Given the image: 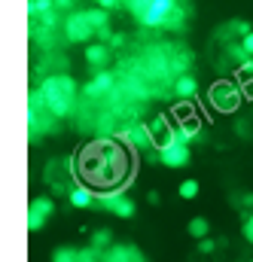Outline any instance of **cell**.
<instances>
[{
	"mask_svg": "<svg viewBox=\"0 0 253 262\" xmlns=\"http://www.w3.org/2000/svg\"><path fill=\"white\" fill-rule=\"evenodd\" d=\"M198 134H201V125H198V122H183V125L171 128V137H177V140H183V143H192Z\"/></svg>",
	"mask_w": 253,
	"mask_h": 262,
	"instance_id": "5bb4252c",
	"label": "cell"
},
{
	"mask_svg": "<svg viewBox=\"0 0 253 262\" xmlns=\"http://www.w3.org/2000/svg\"><path fill=\"white\" fill-rule=\"evenodd\" d=\"M64 37H67L70 43H89V40L95 37V28H92V21H89L86 9H79V12H70V15H67V21H64Z\"/></svg>",
	"mask_w": 253,
	"mask_h": 262,
	"instance_id": "52a82bcc",
	"label": "cell"
},
{
	"mask_svg": "<svg viewBox=\"0 0 253 262\" xmlns=\"http://www.w3.org/2000/svg\"><path fill=\"white\" fill-rule=\"evenodd\" d=\"M95 3H98V6H104V9H113L119 0H95Z\"/></svg>",
	"mask_w": 253,
	"mask_h": 262,
	"instance_id": "4316f807",
	"label": "cell"
},
{
	"mask_svg": "<svg viewBox=\"0 0 253 262\" xmlns=\"http://www.w3.org/2000/svg\"><path fill=\"white\" fill-rule=\"evenodd\" d=\"M86 61L95 67V70H101V67L110 64V49H107V43L101 40V43H89L86 46Z\"/></svg>",
	"mask_w": 253,
	"mask_h": 262,
	"instance_id": "8fae6325",
	"label": "cell"
},
{
	"mask_svg": "<svg viewBox=\"0 0 253 262\" xmlns=\"http://www.w3.org/2000/svg\"><path fill=\"white\" fill-rule=\"evenodd\" d=\"M110 89H113V73H107V70L101 67V70L95 73V79L82 85V95H86V98H101V95H107Z\"/></svg>",
	"mask_w": 253,
	"mask_h": 262,
	"instance_id": "30bf717a",
	"label": "cell"
},
{
	"mask_svg": "<svg viewBox=\"0 0 253 262\" xmlns=\"http://www.w3.org/2000/svg\"><path fill=\"white\" fill-rule=\"evenodd\" d=\"M150 134H153V140H165V137L171 134V128H168V119H165V116H156V119L150 122Z\"/></svg>",
	"mask_w": 253,
	"mask_h": 262,
	"instance_id": "e0dca14e",
	"label": "cell"
},
{
	"mask_svg": "<svg viewBox=\"0 0 253 262\" xmlns=\"http://www.w3.org/2000/svg\"><path fill=\"white\" fill-rule=\"evenodd\" d=\"M82 177L98 186H116L125 177V152L113 140H98L82 152Z\"/></svg>",
	"mask_w": 253,
	"mask_h": 262,
	"instance_id": "6da1fadb",
	"label": "cell"
},
{
	"mask_svg": "<svg viewBox=\"0 0 253 262\" xmlns=\"http://www.w3.org/2000/svg\"><path fill=\"white\" fill-rule=\"evenodd\" d=\"M95 198L98 195H95L89 186H73V189H70V204L79 207V210H82V207H95Z\"/></svg>",
	"mask_w": 253,
	"mask_h": 262,
	"instance_id": "7c38bea8",
	"label": "cell"
},
{
	"mask_svg": "<svg viewBox=\"0 0 253 262\" xmlns=\"http://www.w3.org/2000/svg\"><path fill=\"white\" fill-rule=\"evenodd\" d=\"M95 204H98V207H104V210H110V213H113V216H119V220L134 216V201L122 192V186H107L101 195L95 198Z\"/></svg>",
	"mask_w": 253,
	"mask_h": 262,
	"instance_id": "277c9868",
	"label": "cell"
},
{
	"mask_svg": "<svg viewBox=\"0 0 253 262\" xmlns=\"http://www.w3.org/2000/svg\"><path fill=\"white\" fill-rule=\"evenodd\" d=\"M244 82H247V92H253V73L247 76V79H244Z\"/></svg>",
	"mask_w": 253,
	"mask_h": 262,
	"instance_id": "f1b7e54d",
	"label": "cell"
},
{
	"mask_svg": "<svg viewBox=\"0 0 253 262\" xmlns=\"http://www.w3.org/2000/svg\"><path fill=\"white\" fill-rule=\"evenodd\" d=\"M52 259L55 262H79V250H73V247H58V250L52 253Z\"/></svg>",
	"mask_w": 253,
	"mask_h": 262,
	"instance_id": "44dd1931",
	"label": "cell"
},
{
	"mask_svg": "<svg viewBox=\"0 0 253 262\" xmlns=\"http://www.w3.org/2000/svg\"><path fill=\"white\" fill-rule=\"evenodd\" d=\"M198 253H214V241L204 235V238H198Z\"/></svg>",
	"mask_w": 253,
	"mask_h": 262,
	"instance_id": "cb8c5ba5",
	"label": "cell"
},
{
	"mask_svg": "<svg viewBox=\"0 0 253 262\" xmlns=\"http://www.w3.org/2000/svg\"><path fill=\"white\" fill-rule=\"evenodd\" d=\"M195 92H198V82L192 79L189 73L177 76V82H174V95H177L180 101H186V98H195Z\"/></svg>",
	"mask_w": 253,
	"mask_h": 262,
	"instance_id": "4fadbf2b",
	"label": "cell"
},
{
	"mask_svg": "<svg viewBox=\"0 0 253 262\" xmlns=\"http://www.w3.org/2000/svg\"><path fill=\"white\" fill-rule=\"evenodd\" d=\"M52 9H55V0H31V3H28V12H31V18L49 15Z\"/></svg>",
	"mask_w": 253,
	"mask_h": 262,
	"instance_id": "2e32d148",
	"label": "cell"
},
{
	"mask_svg": "<svg viewBox=\"0 0 253 262\" xmlns=\"http://www.w3.org/2000/svg\"><path fill=\"white\" fill-rule=\"evenodd\" d=\"M128 137H131V143H134V146H140V149L153 143V134H150V125H134V128L128 131Z\"/></svg>",
	"mask_w": 253,
	"mask_h": 262,
	"instance_id": "9a60e30c",
	"label": "cell"
},
{
	"mask_svg": "<svg viewBox=\"0 0 253 262\" xmlns=\"http://www.w3.org/2000/svg\"><path fill=\"white\" fill-rule=\"evenodd\" d=\"M165 168H186L189 165V143L177 140V137H165L162 146H159V156H156Z\"/></svg>",
	"mask_w": 253,
	"mask_h": 262,
	"instance_id": "5b68a950",
	"label": "cell"
},
{
	"mask_svg": "<svg viewBox=\"0 0 253 262\" xmlns=\"http://www.w3.org/2000/svg\"><path fill=\"white\" fill-rule=\"evenodd\" d=\"M207 232H210V226H207V220H204V216L189 220V235H192V238H204Z\"/></svg>",
	"mask_w": 253,
	"mask_h": 262,
	"instance_id": "ac0fdd59",
	"label": "cell"
},
{
	"mask_svg": "<svg viewBox=\"0 0 253 262\" xmlns=\"http://www.w3.org/2000/svg\"><path fill=\"white\" fill-rule=\"evenodd\" d=\"M241 232H244V238L253 244V210H250V216L244 220V229H241Z\"/></svg>",
	"mask_w": 253,
	"mask_h": 262,
	"instance_id": "d4e9b609",
	"label": "cell"
},
{
	"mask_svg": "<svg viewBox=\"0 0 253 262\" xmlns=\"http://www.w3.org/2000/svg\"><path fill=\"white\" fill-rule=\"evenodd\" d=\"M198 189H201L198 180H183V183H180V198H195Z\"/></svg>",
	"mask_w": 253,
	"mask_h": 262,
	"instance_id": "7402d4cb",
	"label": "cell"
},
{
	"mask_svg": "<svg viewBox=\"0 0 253 262\" xmlns=\"http://www.w3.org/2000/svg\"><path fill=\"white\" fill-rule=\"evenodd\" d=\"M52 213H55V201H52V198H46V195L34 198V201H31V210H28V229H31V232H40Z\"/></svg>",
	"mask_w": 253,
	"mask_h": 262,
	"instance_id": "ba28073f",
	"label": "cell"
},
{
	"mask_svg": "<svg viewBox=\"0 0 253 262\" xmlns=\"http://www.w3.org/2000/svg\"><path fill=\"white\" fill-rule=\"evenodd\" d=\"M210 104H214L220 113H235V110L241 107V92H238V85H232V82H214V89H210Z\"/></svg>",
	"mask_w": 253,
	"mask_h": 262,
	"instance_id": "8992f818",
	"label": "cell"
},
{
	"mask_svg": "<svg viewBox=\"0 0 253 262\" xmlns=\"http://www.w3.org/2000/svg\"><path fill=\"white\" fill-rule=\"evenodd\" d=\"M31 107H28V125L34 134H43V131H52L58 125V116L46 107V101H43V95H40V89L37 92H31V101H28Z\"/></svg>",
	"mask_w": 253,
	"mask_h": 262,
	"instance_id": "3957f363",
	"label": "cell"
},
{
	"mask_svg": "<svg viewBox=\"0 0 253 262\" xmlns=\"http://www.w3.org/2000/svg\"><path fill=\"white\" fill-rule=\"evenodd\" d=\"M104 259L107 262H143V253L134 244H110L104 250Z\"/></svg>",
	"mask_w": 253,
	"mask_h": 262,
	"instance_id": "9c48e42d",
	"label": "cell"
},
{
	"mask_svg": "<svg viewBox=\"0 0 253 262\" xmlns=\"http://www.w3.org/2000/svg\"><path fill=\"white\" fill-rule=\"evenodd\" d=\"M40 95H43V101H46V107L64 119L70 110H73V104H76V82L67 76V73H55V76H49L43 85H40Z\"/></svg>",
	"mask_w": 253,
	"mask_h": 262,
	"instance_id": "7a4b0ae2",
	"label": "cell"
},
{
	"mask_svg": "<svg viewBox=\"0 0 253 262\" xmlns=\"http://www.w3.org/2000/svg\"><path fill=\"white\" fill-rule=\"evenodd\" d=\"M76 0H55V9H70Z\"/></svg>",
	"mask_w": 253,
	"mask_h": 262,
	"instance_id": "484cf974",
	"label": "cell"
},
{
	"mask_svg": "<svg viewBox=\"0 0 253 262\" xmlns=\"http://www.w3.org/2000/svg\"><path fill=\"white\" fill-rule=\"evenodd\" d=\"M113 244V238H110V232L107 229H98L95 235H92V247H98V250H107Z\"/></svg>",
	"mask_w": 253,
	"mask_h": 262,
	"instance_id": "ffe728a7",
	"label": "cell"
},
{
	"mask_svg": "<svg viewBox=\"0 0 253 262\" xmlns=\"http://www.w3.org/2000/svg\"><path fill=\"white\" fill-rule=\"evenodd\" d=\"M241 49H244L247 55H253V31H250V28L241 34Z\"/></svg>",
	"mask_w": 253,
	"mask_h": 262,
	"instance_id": "603a6c76",
	"label": "cell"
},
{
	"mask_svg": "<svg viewBox=\"0 0 253 262\" xmlns=\"http://www.w3.org/2000/svg\"><path fill=\"white\" fill-rule=\"evenodd\" d=\"M86 15H89V21H92L95 31L107 25V9H104V6H98V9H86Z\"/></svg>",
	"mask_w": 253,
	"mask_h": 262,
	"instance_id": "d6986e66",
	"label": "cell"
},
{
	"mask_svg": "<svg viewBox=\"0 0 253 262\" xmlns=\"http://www.w3.org/2000/svg\"><path fill=\"white\" fill-rule=\"evenodd\" d=\"M241 204H244V207H250V210H253V192H250V195H244V198H241Z\"/></svg>",
	"mask_w": 253,
	"mask_h": 262,
	"instance_id": "83f0119b",
	"label": "cell"
}]
</instances>
